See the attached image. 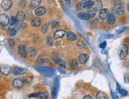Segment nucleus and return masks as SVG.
Segmentation results:
<instances>
[{"instance_id": "27", "label": "nucleus", "mask_w": 129, "mask_h": 99, "mask_svg": "<svg viewBox=\"0 0 129 99\" xmlns=\"http://www.w3.org/2000/svg\"><path fill=\"white\" fill-rule=\"evenodd\" d=\"M49 31V25L45 24L44 25H42V33H46Z\"/></svg>"}, {"instance_id": "15", "label": "nucleus", "mask_w": 129, "mask_h": 99, "mask_svg": "<svg viewBox=\"0 0 129 99\" xmlns=\"http://www.w3.org/2000/svg\"><path fill=\"white\" fill-rule=\"evenodd\" d=\"M16 19L18 22H23L26 19V14L23 11H19L16 15Z\"/></svg>"}, {"instance_id": "2", "label": "nucleus", "mask_w": 129, "mask_h": 99, "mask_svg": "<svg viewBox=\"0 0 129 99\" xmlns=\"http://www.w3.org/2000/svg\"><path fill=\"white\" fill-rule=\"evenodd\" d=\"M9 22H10V18L6 14H0V25H2V26H6V25H9Z\"/></svg>"}, {"instance_id": "32", "label": "nucleus", "mask_w": 129, "mask_h": 99, "mask_svg": "<svg viewBox=\"0 0 129 99\" xmlns=\"http://www.w3.org/2000/svg\"><path fill=\"white\" fill-rule=\"evenodd\" d=\"M30 53L32 57H34L36 55V51H35L34 48H30Z\"/></svg>"}, {"instance_id": "30", "label": "nucleus", "mask_w": 129, "mask_h": 99, "mask_svg": "<svg viewBox=\"0 0 129 99\" xmlns=\"http://www.w3.org/2000/svg\"><path fill=\"white\" fill-rule=\"evenodd\" d=\"M16 33H17V30L15 29H11L9 30L10 36L13 37V36H14V35H16Z\"/></svg>"}, {"instance_id": "31", "label": "nucleus", "mask_w": 129, "mask_h": 99, "mask_svg": "<svg viewBox=\"0 0 129 99\" xmlns=\"http://www.w3.org/2000/svg\"><path fill=\"white\" fill-rule=\"evenodd\" d=\"M78 45H79L80 47H81V48H84V49H86L88 46H87V44H85V43L83 41V40H80L79 42H78Z\"/></svg>"}, {"instance_id": "33", "label": "nucleus", "mask_w": 129, "mask_h": 99, "mask_svg": "<svg viewBox=\"0 0 129 99\" xmlns=\"http://www.w3.org/2000/svg\"><path fill=\"white\" fill-rule=\"evenodd\" d=\"M37 61H38L40 63H44L45 62H48V60H45V58L42 56H39L38 59H37Z\"/></svg>"}, {"instance_id": "7", "label": "nucleus", "mask_w": 129, "mask_h": 99, "mask_svg": "<svg viewBox=\"0 0 129 99\" xmlns=\"http://www.w3.org/2000/svg\"><path fill=\"white\" fill-rule=\"evenodd\" d=\"M2 8L4 10V11H8V10L11 9V7L12 6V2L11 0H3L2 2Z\"/></svg>"}, {"instance_id": "22", "label": "nucleus", "mask_w": 129, "mask_h": 99, "mask_svg": "<svg viewBox=\"0 0 129 99\" xmlns=\"http://www.w3.org/2000/svg\"><path fill=\"white\" fill-rule=\"evenodd\" d=\"M54 61H55V63H56L57 65H59L60 67H61L63 68L65 67V62L64 61V60H62L61 59H60L59 57L57 58L56 60H54Z\"/></svg>"}, {"instance_id": "12", "label": "nucleus", "mask_w": 129, "mask_h": 99, "mask_svg": "<svg viewBox=\"0 0 129 99\" xmlns=\"http://www.w3.org/2000/svg\"><path fill=\"white\" fill-rule=\"evenodd\" d=\"M26 72V69L22 67H14L13 70H12V73L15 75H22Z\"/></svg>"}, {"instance_id": "42", "label": "nucleus", "mask_w": 129, "mask_h": 99, "mask_svg": "<svg viewBox=\"0 0 129 99\" xmlns=\"http://www.w3.org/2000/svg\"><path fill=\"white\" fill-rule=\"evenodd\" d=\"M112 95H113V98H114V99H116V98H117V96H116V94L115 93H112Z\"/></svg>"}, {"instance_id": "8", "label": "nucleus", "mask_w": 129, "mask_h": 99, "mask_svg": "<svg viewBox=\"0 0 129 99\" xmlns=\"http://www.w3.org/2000/svg\"><path fill=\"white\" fill-rule=\"evenodd\" d=\"M18 50V53H19V54L21 55L23 58H26V57L27 56V50H26V47H25V45H23V44H19Z\"/></svg>"}, {"instance_id": "11", "label": "nucleus", "mask_w": 129, "mask_h": 99, "mask_svg": "<svg viewBox=\"0 0 129 99\" xmlns=\"http://www.w3.org/2000/svg\"><path fill=\"white\" fill-rule=\"evenodd\" d=\"M108 14H109L108 10H107V9H101L100 11V14H99L100 18L101 20H105L106 18H107Z\"/></svg>"}, {"instance_id": "34", "label": "nucleus", "mask_w": 129, "mask_h": 99, "mask_svg": "<svg viewBox=\"0 0 129 99\" xmlns=\"http://www.w3.org/2000/svg\"><path fill=\"white\" fill-rule=\"evenodd\" d=\"M19 6H21V7H24V6H26V0H21V1L19 2Z\"/></svg>"}, {"instance_id": "41", "label": "nucleus", "mask_w": 129, "mask_h": 99, "mask_svg": "<svg viewBox=\"0 0 129 99\" xmlns=\"http://www.w3.org/2000/svg\"><path fill=\"white\" fill-rule=\"evenodd\" d=\"M65 1L66 2V4H68V5H70V3H71V1H70V0H65Z\"/></svg>"}, {"instance_id": "21", "label": "nucleus", "mask_w": 129, "mask_h": 99, "mask_svg": "<svg viewBox=\"0 0 129 99\" xmlns=\"http://www.w3.org/2000/svg\"><path fill=\"white\" fill-rule=\"evenodd\" d=\"M92 6H93V2L91 1V0H88V1L85 2L84 4H83V7L85 9H87V10H89L91 8H92Z\"/></svg>"}, {"instance_id": "37", "label": "nucleus", "mask_w": 129, "mask_h": 99, "mask_svg": "<svg viewBox=\"0 0 129 99\" xmlns=\"http://www.w3.org/2000/svg\"><path fill=\"white\" fill-rule=\"evenodd\" d=\"M59 56H58V55H57V53H53L52 54V58H53V60H56L57 58H58Z\"/></svg>"}, {"instance_id": "5", "label": "nucleus", "mask_w": 129, "mask_h": 99, "mask_svg": "<svg viewBox=\"0 0 129 99\" xmlns=\"http://www.w3.org/2000/svg\"><path fill=\"white\" fill-rule=\"evenodd\" d=\"M24 81L22 79V78H17L13 81V86L17 89H21L24 87Z\"/></svg>"}, {"instance_id": "24", "label": "nucleus", "mask_w": 129, "mask_h": 99, "mask_svg": "<svg viewBox=\"0 0 129 99\" xmlns=\"http://www.w3.org/2000/svg\"><path fill=\"white\" fill-rule=\"evenodd\" d=\"M96 14H97V11L96 10H94L93 8H91L88 10V11L87 12V14L88 15V17H89V18L90 17H95V15Z\"/></svg>"}, {"instance_id": "17", "label": "nucleus", "mask_w": 129, "mask_h": 99, "mask_svg": "<svg viewBox=\"0 0 129 99\" xmlns=\"http://www.w3.org/2000/svg\"><path fill=\"white\" fill-rule=\"evenodd\" d=\"M31 25L33 27H39L41 25V19L39 17H34L31 20Z\"/></svg>"}, {"instance_id": "40", "label": "nucleus", "mask_w": 129, "mask_h": 99, "mask_svg": "<svg viewBox=\"0 0 129 99\" xmlns=\"http://www.w3.org/2000/svg\"><path fill=\"white\" fill-rule=\"evenodd\" d=\"M83 99H92V98H91V96H89V95H86V96H85Z\"/></svg>"}, {"instance_id": "29", "label": "nucleus", "mask_w": 129, "mask_h": 99, "mask_svg": "<svg viewBox=\"0 0 129 99\" xmlns=\"http://www.w3.org/2000/svg\"><path fill=\"white\" fill-rule=\"evenodd\" d=\"M46 44L48 46H52L53 45V40L51 37H47L46 38Z\"/></svg>"}, {"instance_id": "16", "label": "nucleus", "mask_w": 129, "mask_h": 99, "mask_svg": "<svg viewBox=\"0 0 129 99\" xmlns=\"http://www.w3.org/2000/svg\"><path fill=\"white\" fill-rule=\"evenodd\" d=\"M92 8L96 10L97 11H100V10L102 9V2H101L100 0H96L95 2H93Z\"/></svg>"}, {"instance_id": "43", "label": "nucleus", "mask_w": 129, "mask_h": 99, "mask_svg": "<svg viewBox=\"0 0 129 99\" xmlns=\"http://www.w3.org/2000/svg\"><path fill=\"white\" fill-rule=\"evenodd\" d=\"M116 87H117V91H120V86H119L118 84H116Z\"/></svg>"}, {"instance_id": "23", "label": "nucleus", "mask_w": 129, "mask_h": 99, "mask_svg": "<svg viewBox=\"0 0 129 99\" xmlns=\"http://www.w3.org/2000/svg\"><path fill=\"white\" fill-rule=\"evenodd\" d=\"M69 66L70 67L72 68V69H76L77 67H78V62L77 60H71L69 62Z\"/></svg>"}, {"instance_id": "10", "label": "nucleus", "mask_w": 129, "mask_h": 99, "mask_svg": "<svg viewBox=\"0 0 129 99\" xmlns=\"http://www.w3.org/2000/svg\"><path fill=\"white\" fill-rule=\"evenodd\" d=\"M45 12H46V10H45V7L41 6V7H37V8L35 10L34 14L36 16L40 17V16H42L43 14H45Z\"/></svg>"}, {"instance_id": "14", "label": "nucleus", "mask_w": 129, "mask_h": 99, "mask_svg": "<svg viewBox=\"0 0 129 99\" xmlns=\"http://www.w3.org/2000/svg\"><path fill=\"white\" fill-rule=\"evenodd\" d=\"M107 22H108V24H110V25H112V24H114L115 22H116V17L115 16V14H108V17H107Z\"/></svg>"}, {"instance_id": "25", "label": "nucleus", "mask_w": 129, "mask_h": 99, "mask_svg": "<svg viewBox=\"0 0 129 99\" xmlns=\"http://www.w3.org/2000/svg\"><path fill=\"white\" fill-rule=\"evenodd\" d=\"M96 98H97V99H106V95H105L104 93H103V92H101V91H100V92H98L97 94Z\"/></svg>"}, {"instance_id": "4", "label": "nucleus", "mask_w": 129, "mask_h": 99, "mask_svg": "<svg viewBox=\"0 0 129 99\" xmlns=\"http://www.w3.org/2000/svg\"><path fill=\"white\" fill-rule=\"evenodd\" d=\"M128 48L125 46L124 44H122L120 47V52H119V55H120V58L121 60H123L124 58L127 56L128 55Z\"/></svg>"}, {"instance_id": "18", "label": "nucleus", "mask_w": 129, "mask_h": 99, "mask_svg": "<svg viewBox=\"0 0 129 99\" xmlns=\"http://www.w3.org/2000/svg\"><path fill=\"white\" fill-rule=\"evenodd\" d=\"M67 39L70 40V41H74V40L77 39V37L75 33H73L72 32H69L67 34Z\"/></svg>"}, {"instance_id": "26", "label": "nucleus", "mask_w": 129, "mask_h": 99, "mask_svg": "<svg viewBox=\"0 0 129 99\" xmlns=\"http://www.w3.org/2000/svg\"><path fill=\"white\" fill-rule=\"evenodd\" d=\"M18 23V21H17V19H16V17H12L11 20H10V22H9V24L11 25V26H14V25H16Z\"/></svg>"}, {"instance_id": "36", "label": "nucleus", "mask_w": 129, "mask_h": 99, "mask_svg": "<svg viewBox=\"0 0 129 99\" xmlns=\"http://www.w3.org/2000/svg\"><path fill=\"white\" fill-rule=\"evenodd\" d=\"M119 92L120 93V94L122 96H126V95H127V94H128V92L125 90H120Z\"/></svg>"}, {"instance_id": "9", "label": "nucleus", "mask_w": 129, "mask_h": 99, "mask_svg": "<svg viewBox=\"0 0 129 99\" xmlns=\"http://www.w3.org/2000/svg\"><path fill=\"white\" fill-rule=\"evenodd\" d=\"M78 60L81 64H85L88 60V55L85 54V53H82V54L79 55L78 56Z\"/></svg>"}, {"instance_id": "1", "label": "nucleus", "mask_w": 129, "mask_h": 99, "mask_svg": "<svg viewBox=\"0 0 129 99\" xmlns=\"http://www.w3.org/2000/svg\"><path fill=\"white\" fill-rule=\"evenodd\" d=\"M124 3L122 1H116L112 6V11L114 14L121 15L124 12Z\"/></svg>"}, {"instance_id": "6", "label": "nucleus", "mask_w": 129, "mask_h": 99, "mask_svg": "<svg viewBox=\"0 0 129 99\" xmlns=\"http://www.w3.org/2000/svg\"><path fill=\"white\" fill-rule=\"evenodd\" d=\"M11 72V67L8 65H2L0 67V72L3 75H8Z\"/></svg>"}, {"instance_id": "28", "label": "nucleus", "mask_w": 129, "mask_h": 99, "mask_svg": "<svg viewBox=\"0 0 129 99\" xmlns=\"http://www.w3.org/2000/svg\"><path fill=\"white\" fill-rule=\"evenodd\" d=\"M49 25L51 26V28H56V27L58 26V25H59V23H58L57 21H55V20H54V21H52L49 23Z\"/></svg>"}, {"instance_id": "13", "label": "nucleus", "mask_w": 129, "mask_h": 99, "mask_svg": "<svg viewBox=\"0 0 129 99\" xmlns=\"http://www.w3.org/2000/svg\"><path fill=\"white\" fill-rule=\"evenodd\" d=\"M65 35V30H62V29H59L57 31L55 32V33L54 35V38L55 40H57L59 38H61L63 37Z\"/></svg>"}, {"instance_id": "19", "label": "nucleus", "mask_w": 129, "mask_h": 99, "mask_svg": "<svg viewBox=\"0 0 129 99\" xmlns=\"http://www.w3.org/2000/svg\"><path fill=\"white\" fill-rule=\"evenodd\" d=\"M77 17H79L80 19H81V20H88V19H89V17H88V15L86 14V13H84V12L78 13Z\"/></svg>"}, {"instance_id": "3", "label": "nucleus", "mask_w": 129, "mask_h": 99, "mask_svg": "<svg viewBox=\"0 0 129 99\" xmlns=\"http://www.w3.org/2000/svg\"><path fill=\"white\" fill-rule=\"evenodd\" d=\"M48 96H49V93H48L46 90H45V91H42V92L34 94H30L29 97H30V98H32V97L38 98L40 99H46L48 98Z\"/></svg>"}, {"instance_id": "39", "label": "nucleus", "mask_w": 129, "mask_h": 99, "mask_svg": "<svg viewBox=\"0 0 129 99\" xmlns=\"http://www.w3.org/2000/svg\"><path fill=\"white\" fill-rule=\"evenodd\" d=\"M83 6V3H82V2H79V3H78L77 4V7H78V8H81V7Z\"/></svg>"}, {"instance_id": "20", "label": "nucleus", "mask_w": 129, "mask_h": 99, "mask_svg": "<svg viewBox=\"0 0 129 99\" xmlns=\"http://www.w3.org/2000/svg\"><path fill=\"white\" fill-rule=\"evenodd\" d=\"M41 4V0H32L30 2V8H37Z\"/></svg>"}, {"instance_id": "35", "label": "nucleus", "mask_w": 129, "mask_h": 99, "mask_svg": "<svg viewBox=\"0 0 129 99\" xmlns=\"http://www.w3.org/2000/svg\"><path fill=\"white\" fill-rule=\"evenodd\" d=\"M8 43L11 47H14L15 45V40L14 39H10L8 40Z\"/></svg>"}, {"instance_id": "38", "label": "nucleus", "mask_w": 129, "mask_h": 99, "mask_svg": "<svg viewBox=\"0 0 129 99\" xmlns=\"http://www.w3.org/2000/svg\"><path fill=\"white\" fill-rule=\"evenodd\" d=\"M106 42H103L102 44H100V48H101V49H104V48L106 47Z\"/></svg>"}]
</instances>
